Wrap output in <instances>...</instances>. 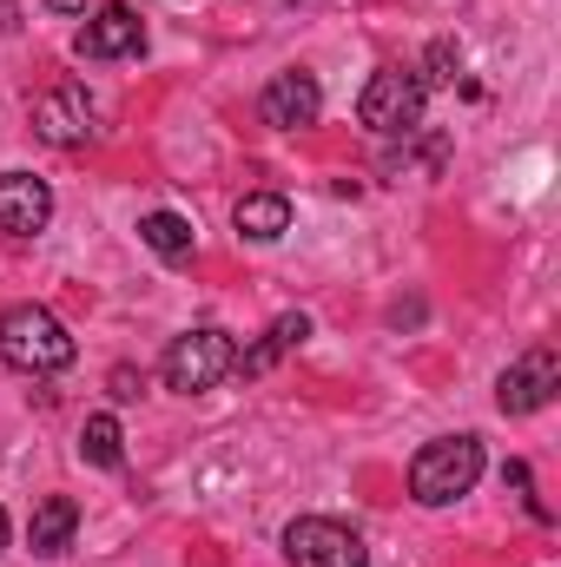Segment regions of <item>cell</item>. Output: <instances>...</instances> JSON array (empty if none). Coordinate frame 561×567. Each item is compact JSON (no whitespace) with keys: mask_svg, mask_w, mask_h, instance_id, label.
I'll return each mask as SVG.
<instances>
[{"mask_svg":"<svg viewBox=\"0 0 561 567\" xmlns=\"http://www.w3.org/2000/svg\"><path fill=\"white\" fill-rule=\"evenodd\" d=\"M80 357V343L67 337V323L47 303H7L0 310V363L20 377H60Z\"/></svg>","mask_w":561,"mask_h":567,"instance_id":"cell-1","label":"cell"},{"mask_svg":"<svg viewBox=\"0 0 561 567\" xmlns=\"http://www.w3.org/2000/svg\"><path fill=\"white\" fill-rule=\"evenodd\" d=\"M476 482H482V435H436V442H422L417 462H410V495L422 508H449Z\"/></svg>","mask_w":561,"mask_h":567,"instance_id":"cell-2","label":"cell"},{"mask_svg":"<svg viewBox=\"0 0 561 567\" xmlns=\"http://www.w3.org/2000/svg\"><path fill=\"white\" fill-rule=\"evenodd\" d=\"M232 363H238V343H232V330H218V323H198V330H185V337H172V350H165V390H178V396H205V390H218L225 377H232Z\"/></svg>","mask_w":561,"mask_h":567,"instance_id":"cell-3","label":"cell"},{"mask_svg":"<svg viewBox=\"0 0 561 567\" xmlns=\"http://www.w3.org/2000/svg\"><path fill=\"white\" fill-rule=\"evenodd\" d=\"M422 106H429V86H422V73H410V66H384V73H370V86L357 93V120H364L370 133H384V140L422 126Z\"/></svg>","mask_w":561,"mask_h":567,"instance_id":"cell-4","label":"cell"},{"mask_svg":"<svg viewBox=\"0 0 561 567\" xmlns=\"http://www.w3.org/2000/svg\"><path fill=\"white\" fill-rule=\"evenodd\" d=\"M284 561L290 567H370V548L357 528L324 522V515H297L284 528Z\"/></svg>","mask_w":561,"mask_h":567,"instance_id":"cell-5","label":"cell"},{"mask_svg":"<svg viewBox=\"0 0 561 567\" xmlns=\"http://www.w3.org/2000/svg\"><path fill=\"white\" fill-rule=\"evenodd\" d=\"M561 390V363L549 343H536V350H522L509 370H502V383H496V410L502 416H536V410H549Z\"/></svg>","mask_w":561,"mask_h":567,"instance_id":"cell-6","label":"cell"},{"mask_svg":"<svg viewBox=\"0 0 561 567\" xmlns=\"http://www.w3.org/2000/svg\"><path fill=\"white\" fill-rule=\"evenodd\" d=\"M33 133L47 145H60V152H73V145L93 140L100 126H93L86 86H53V93H40V100H33Z\"/></svg>","mask_w":561,"mask_h":567,"instance_id":"cell-7","label":"cell"},{"mask_svg":"<svg viewBox=\"0 0 561 567\" xmlns=\"http://www.w3.org/2000/svg\"><path fill=\"white\" fill-rule=\"evenodd\" d=\"M258 113H265V126H278V133H297V126H317V113H324V93H317V80L310 73H272V86L258 93Z\"/></svg>","mask_w":561,"mask_h":567,"instance_id":"cell-8","label":"cell"},{"mask_svg":"<svg viewBox=\"0 0 561 567\" xmlns=\"http://www.w3.org/2000/svg\"><path fill=\"white\" fill-rule=\"evenodd\" d=\"M80 60H126V53H140L145 47V27H140V13L126 7V0H113V7H100L86 27H80Z\"/></svg>","mask_w":561,"mask_h":567,"instance_id":"cell-9","label":"cell"},{"mask_svg":"<svg viewBox=\"0 0 561 567\" xmlns=\"http://www.w3.org/2000/svg\"><path fill=\"white\" fill-rule=\"evenodd\" d=\"M47 218H53V192H47V178H33V172H7V178H0V231L33 238V231H47Z\"/></svg>","mask_w":561,"mask_h":567,"instance_id":"cell-10","label":"cell"},{"mask_svg":"<svg viewBox=\"0 0 561 567\" xmlns=\"http://www.w3.org/2000/svg\"><path fill=\"white\" fill-rule=\"evenodd\" d=\"M73 528H80V502H73V495H47V502L33 508V522H27V548H33L40 561H53V555L73 548Z\"/></svg>","mask_w":561,"mask_h":567,"instance_id":"cell-11","label":"cell"},{"mask_svg":"<svg viewBox=\"0 0 561 567\" xmlns=\"http://www.w3.org/2000/svg\"><path fill=\"white\" fill-rule=\"evenodd\" d=\"M232 225H238L245 238L272 245V238H284V231H290V198H284V192H252V198H238Z\"/></svg>","mask_w":561,"mask_h":567,"instance_id":"cell-12","label":"cell"},{"mask_svg":"<svg viewBox=\"0 0 561 567\" xmlns=\"http://www.w3.org/2000/svg\"><path fill=\"white\" fill-rule=\"evenodd\" d=\"M140 238L159 251V258H172V265H185V258H192V225H185L178 212H145Z\"/></svg>","mask_w":561,"mask_h":567,"instance_id":"cell-13","label":"cell"},{"mask_svg":"<svg viewBox=\"0 0 561 567\" xmlns=\"http://www.w3.org/2000/svg\"><path fill=\"white\" fill-rule=\"evenodd\" d=\"M80 455H86L93 468H120V462H126V429H120V416H86Z\"/></svg>","mask_w":561,"mask_h":567,"instance_id":"cell-14","label":"cell"},{"mask_svg":"<svg viewBox=\"0 0 561 567\" xmlns=\"http://www.w3.org/2000/svg\"><path fill=\"white\" fill-rule=\"evenodd\" d=\"M304 337H310V317H304V310H284L278 323H272V337H265V343H272V350H297V343H304Z\"/></svg>","mask_w":561,"mask_h":567,"instance_id":"cell-15","label":"cell"},{"mask_svg":"<svg viewBox=\"0 0 561 567\" xmlns=\"http://www.w3.org/2000/svg\"><path fill=\"white\" fill-rule=\"evenodd\" d=\"M456 66H462V47H456V40H436V47H429V80H456ZM429 80H422V86H429Z\"/></svg>","mask_w":561,"mask_h":567,"instance_id":"cell-16","label":"cell"},{"mask_svg":"<svg viewBox=\"0 0 561 567\" xmlns=\"http://www.w3.org/2000/svg\"><path fill=\"white\" fill-rule=\"evenodd\" d=\"M509 488L529 502V515H536V522H549V502L536 495V482H529V462H509Z\"/></svg>","mask_w":561,"mask_h":567,"instance_id":"cell-17","label":"cell"},{"mask_svg":"<svg viewBox=\"0 0 561 567\" xmlns=\"http://www.w3.org/2000/svg\"><path fill=\"white\" fill-rule=\"evenodd\" d=\"M113 396L133 403V396H140V377H133V370H113Z\"/></svg>","mask_w":561,"mask_h":567,"instance_id":"cell-18","label":"cell"},{"mask_svg":"<svg viewBox=\"0 0 561 567\" xmlns=\"http://www.w3.org/2000/svg\"><path fill=\"white\" fill-rule=\"evenodd\" d=\"M47 7H53L60 20H73V13H86V0H47Z\"/></svg>","mask_w":561,"mask_h":567,"instance_id":"cell-19","label":"cell"},{"mask_svg":"<svg viewBox=\"0 0 561 567\" xmlns=\"http://www.w3.org/2000/svg\"><path fill=\"white\" fill-rule=\"evenodd\" d=\"M0 27H7V33L20 27V13H13V0H0Z\"/></svg>","mask_w":561,"mask_h":567,"instance_id":"cell-20","label":"cell"},{"mask_svg":"<svg viewBox=\"0 0 561 567\" xmlns=\"http://www.w3.org/2000/svg\"><path fill=\"white\" fill-rule=\"evenodd\" d=\"M0 548H7V508H0Z\"/></svg>","mask_w":561,"mask_h":567,"instance_id":"cell-21","label":"cell"}]
</instances>
